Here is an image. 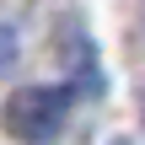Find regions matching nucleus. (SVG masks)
<instances>
[{"label": "nucleus", "mask_w": 145, "mask_h": 145, "mask_svg": "<svg viewBox=\"0 0 145 145\" xmlns=\"http://www.w3.org/2000/svg\"><path fill=\"white\" fill-rule=\"evenodd\" d=\"M65 113H70V91L65 86H22L5 102V129L27 145H43V140L59 135Z\"/></svg>", "instance_id": "1"}, {"label": "nucleus", "mask_w": 145, "mask_h": 145, "mask_svg": "<svg viewBox=\"0 0 145 145\" xmlns=\"http://www.w3.org/2000/svg\"><path fill=\"white\" fill-rule=\"evenodd\" d=\"M0 65H11V32L0 27Z\"/></svg>", "instance_id": "2"}, {"label": "nucleus", "mask_w": 145, "mask_h": 145, "mask_svg": "<svg viewBox=\"0 0 145 145\" xmlns=\"http://www.w3.org/2000/svg\"><path fill=\"white\" fill-rule=\"evenodd\" d=\"M113 145H124V140H113Z\"/></svg>", "instance_id": "3"}]
</instances>
